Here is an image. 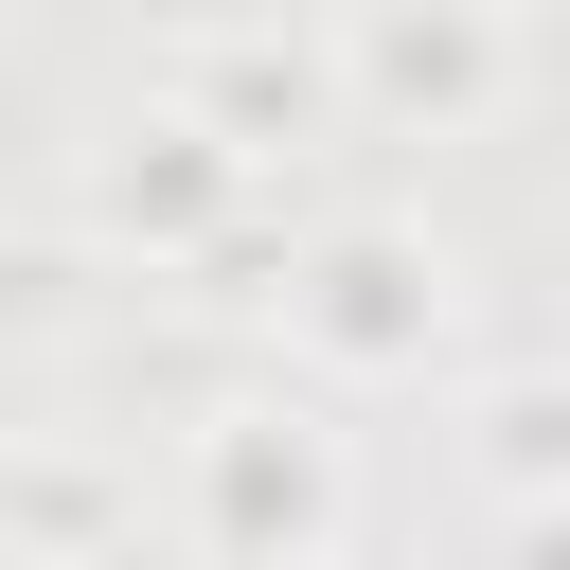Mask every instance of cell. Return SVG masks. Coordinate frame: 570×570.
<instances>
[{
    "instance_id": "1",
    "label": "cell",
    "mask_w": 570,
    "mask_h": 570,
    "mask_svg": "<svg viewBox=\"0 0 570 570\" xmlns=\"http://www.w3.org/2000/svg\"><path fill=\"white\" fill-rule=\"evenodd\" d=\"M534 570H570V534H534Z\"/></svg>"
}]
</instances>
